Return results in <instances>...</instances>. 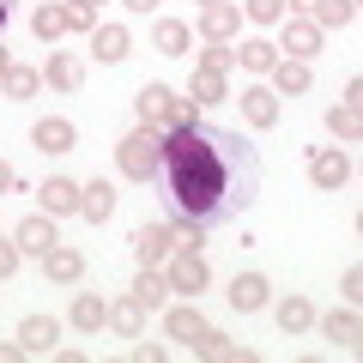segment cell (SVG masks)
Here are the masks:
<instances>
[{"label": "cell", "mask_w": 363, "mask_h": 363, "mask_svg": "<svg viewBox=\"0 0 363 363\" xmlns=\"http://www.w3.org/2000/svg\"><path fill=\"white\" fill-rule=\"evenodd\" d=\"M339 104H351V109H363V79H345V97Z\"/></svg>", "instance_id": "obj_42"}, {"label": "cell", "mask_w": 363, "mask_h": 363, "mask_svg": "<svg viewBox=\"0 0 363 363\" xmlns=\"http://www.w3.org/2000/svg\"><path fill=\"white\" fill-rule=\"evenodd\" d=\"M13 242H18V255H37V260H43L55 242H61V230H55V218H49V212H30V218H18Z\"/></svg>", "instance_id": "obj_7"}, {"label": "cell", "mask_w": 363, "mask_h": 363, "mask_svg": "<svg viewBox=\"0 0 363 363\" xmlns=\"http://www.w3.org/2000/svg\"><path fill=\"white\" fill-rule=\"evenodd\" d=\"M0 85H6V97H13V104H25V97H37V85H43V73L37 67H6V79H0Z\"/></svg>", "instance_id": "obj_32"}, {"label": "cell", "mask_w": 363, "mask_h": 363, "mask_svg": "<svg viewBox=\"0 0 363 363\" xmlns=\"http://www.w3.org/2000/svg\"><path fill=\"white\" fill-rule=\"evenodd\" d=\"M194 351H200L206 363H248V357H255V351H248L242 339H224V333H206Z\"/></svg>", "instance_id": "obj_27"}, {"label": "cell", "mask_w": 363, "mask_h": 363, "mask_svg": "<svg viewBox=\"0 0 363 363\" xmlns=\"http://www.w3.org/2000/svg\"><path fill=\"white\" fill-rule=\"evenodd\" d=\"M145 315H152V309H145V303L133 297V291H128V297H116V303H109V327H116L121 339H140V333H145Z\"/></svg>", "instance_id": "obj_22"}, {"label": "cell", "mask_w": 363, "mask_h": 363, "mask_svg": "<svg viewBox=\"0 0 363 363\" xmlns=\"http://www.w3.org/2000/svg\"><path fill=\"white\" fill-rule=\"evenodd\" d=\"M91 49H97V61H104V67H121L133 55V37L121 25H97V30H91Z\"/></svg>", "instance_id": "obj_19"}, {"label": "cell", "mask_w": 363, "mask_h": 363, "mask_svg": "<svg viewBox=\"0 0 363 363\" xmlns=\"http://www.w3.org/2000/svg\"><path fill=\"white\" fill-rule=\"evenodd\" d=\"M309 182H315V188H327V194H339V188L351 182V157L339 152V145L315 152V157H309Z\"/></svg>", "instance_id": "obj_12"}, {"label": "cell", "mask_w": 363, "mask_h": 363, "mask_svg": "<svg viewBox=\"0 0 363 363\" xmlns=\"http://www.w3.org/2000/svg\"><path fill=\"white\" fill-rule=\"evenodd\" d=\"M43 272H49L55 285H79V279H85V255L67 248V242H55L49 255H43Z\"/></svg>", "instance_id": "obj_18"}, {"label": "cell", "mask_w": 363, "mask_h": 363, "mask_svg": "<svg viewBox=\"0 0 363 363\" xmlns=\"http://www.w3.org/2000/svg\"><path fill=\"white\" fill-rule=\"evenodd\" d=\"M236 61H242V73H272V61H279V43H267V37H248L242 49H236Z\"/></svg>", "instance_id": "obj_30"}, {"label": "cell", "mask_w": 363, "mask_h": 363, "mask_svg": "<svg viewBox=\"0 0 363 363\" xmlns=\"http://www.w3.org/2000/svg\"><path fill=\"white\" fill-rule=\"evenodd\" d=\"M188 97H194V104H218V97H230V73L194 67V85H188Z\"/></svg>", "instance_id": "obj_29"}, {"label": "cell", "mask_w": 363, "mask_h": 363, "mask_svg": "<svg viewBox=\"0 0 363 363\" xmlns=\"http://www.w3.org/2000/svg\"><path fill=\"white\" fill-rule=\"evenodd\" d=\"M6 67H13V55H6V43H0V79H6Z\"/></svg>", "instance_id": "obj_46"}, {"label": "cell", "mask_w": 363, "mask_h": 363, "mask_svg": "<svg viewBox=\"0 0 363 363\" xmlns=\"http://www.w3.org/2000/svg\"><path fill=\"white\" fill-rule=\"evenodd\" d=\"M61 13H67V30H97V0H61Z\"/></svg>", "instance_id": "obj_34"}, {"label": "cell", "mask_w": 363, "mask_h": 363, "mask_svg": "<svg viewBox=\"0 0 363 363\" xmlns=\"http://www.w3.org/2000/svg\"><path fill=\"white\" fill-rule=\"evenodd\" d=\"M351 18H357V0H321V6H315V25L321 30H345Z\"/></svg>", "instance_id": "obj_33"}, {"label": "cell", "mask_w": 363, "mask_h": 363, "mask_svg": "<svg viewBox=\"0 0 363 363\" xmlns=\"http://www.w3.org/2000/svg\"><path fill=\"white\" fill-rule=\"evenodd\" d=\"M200 6H212V0H200Z\"/></svg>", "instance_id": "obj_47"}, {"label": "cell", "mask_w": 363, "mask_h": 363, "mask_svg": "<svg viewBox=\"0 0 363 363\" xmlns=\"http://www.w3.org/2000/svg\"><path fill=\"white\" fill-rule=\"evenodd\" d=\"M236 30H242V6H236V0H212V6H200V37H206V43H230Z\"/></svg>", "instance_id": "obj_9"}, {"label": "cell", "mask_w": 363, "mask_h": 363, "mask_svg": "<svg viewBox=\"0 0 363 363\" xmlns=\"http://www.w3.org/2000/svg\"><path fill=\"white\" fill-rule=\"evenodd\" d=\"M315 6H321V0H285V13H291V18H315Z\"/></svg>", "instance_id": "obj_41"}, {"label": "cell", "mask_w": 363, "mask_h": 363, "mask_svg": "<svg viewBox=\"0 0 363 363\" xmlns=\"http://www.w3.org/2000/svg\"><path fill=\"white\" fill-rule=\"evenodd\" d=\"M236 104H242V121H248L255 133L279 128V91H272V85H242V97H236Z\"/></svg>", "instance_id": "obj_6"}, {"label": "cell", "mask_w": 363, "mask_h": 363, "mask_svg": "<svg viewBox=\"0 0 363 363\" xmlns=\"http://www.w3.org/2000/svg\"><path fill=\"white\" fill-rule=\"evenodd\" d=\"M133 297H140L145 309H164V297H169L164 267H140V272H133Z\"/></svg>", "instance_id": "obj_28"}, {"label": "cell", "mask_w": 363, "mask_h": 363, "mask_svg": "<svg viewBox=\"0 0 363 363\" xmlns=\"http://www.w3.org/2000/svg\"><path fill=\"white\" fill-rule=\"evenodd\" d=\"M116 164L128 182H157V164H164V133L157 128H133L128 140L116 145Z\"/></svg>", "instance_id": "obj_2"}, {"label": "cell", "mask_w": 363, "mask_h": 363, "mask_svg": "<svg viewBox=\"0 0 363 363\" xmlns=\"http://www.w3.org/2000/svg\"><path fill=\"white\" fill-rule=\"evenodd\" d=\"M188 43H194V30L182 25V18H157L152 25V49L157 55H188Z\"/></svg>", "instance_id": "obj_24"}, {"label": "cell", "mask_w": 363, "mask_h": 363, "mask_svg": "<svg viewBox=\"0 0 363 363\" xmlns=\"http://www.w3.org/2000/svg\"><path fill=\"white\" fill-rule=\"evenodd\" d=\"M18 260H25V255H18V242H13V236H0V279H13Z\"/></svg>", "instance_id": "obj_39"}, {"label": "cell", "mask_w": 363, "mask_h": 363, "mask_svg": "<svg viewBox=\"0 0 363 363\" xmlns=\"http://www.w3.org/2000/svg\"><path fill=\"white\" fill-rule=\"evenodd\" d=\"M327 133H333L339 145H357V140H363V109L333 104V109H327Z\"/></svg>", "instance_id": "obj_26"}, {"label": "cell", "mask_w": 363, "mask_h": 363, "mask_svg": "<svg viewBox=\"0 0 363 363\" xmlns=\"http://www.w3.org/2000/svg\"><path fill=\"white\" fill-rule=\"evenodd\" d=\"M188 121H200V104H194V97H169V116H164V133H169V128H188Z\"/></svg>", "instance_id": "obj_35"}, {"label": "cell", "mask_w": 363, "mask_h": 363, "mask_svg": "<svg viewBox=\"0 0 363 363\" xmlns=\"http://www.w3.org/2000/svg\"><path fill=\"white\" fill-rule=\"evenodd\" d=\"M164 279H169V291H182V297H200V291L212 285V267H206L200 248H176V255L164 260Z\"/></svg>", "instance_id": "obj_3"}, {"label": "cell", "mask_w": 363, "mask_h": 363, "mask_svg": "<svg viewBox=\"0 0 363 363\" xmlns=\"http://www.w3.org/2000/svg\"><path fill=\"white\" fill-rule=\"evenodd\" d=\"M109 212H116V188H109L104 176H91V182H79V218H91V224H104Z\"/></svg>", "instance_id": "obj_16"}, {"label": "cell", "mask_w": 363, "mask_h": 363, "mask_svg": "<svg viewBox=\"0 0 363 363\" xmlns=\"http://www.w3.org/2000/svg\"><path fill=\"white\" fill-rule=\"evenodd\" d=\"M272 315H279V333H285V339H297V333H309V327H315V303L297 297V291L279 297V309H272Z\"/></svg>", "instance_id": "obj_21"}, {"label": "cell", "mask_w": 363, "mask_h": 363, "mask_svg": "<svg viewBox=\"0 0 363 363\" xmlns=\"http://www.w3.org/2000/svg\"><path fill=\"white\" fill-rule=\"evenodd\" d=\"M37 200H43V212H49V218H67V212H79V182L49 176V182L37 188Z\"/></svg>", "instance_id": "obj_20"}, {"label": "cell", "mask_w": 363, "mask_h": 363, "mask_svg": "<svg viewBox=\"0 0 363 363\" xmlns=\"http://www.w3.org/2000/svg\"><path fill=\"white\" fill-rule=\"evenodd\" d=\"M242 13L255 18V25H279V18H285V0H242Z\"/></svg>", "instance_id": "obj_37"}, {"label": "cell", "mask_w": 363, "mask_h": 363, "mask_svg": "<svg viewBox=\"0 0 363 363\" xmlns=\"http://www.w3.org/2000/svg\"><path fill=\"white\" fill-rule=\"evenodd\" d=\"M67 321H73L79 333H97V327H109V303L97 297V291H79L73 309H67Z\"/></svg>", "instance_id": "obj_23"}, {"label": "cell", "mask_w": 363, "mask_h": 363, "mask_svg": "<svg viewBox=\"0 0 363 363\" xmlns=\"http://www.w3.org/2000/svg\"><path fill=\"white\" fill-rule=\"evenodd\" d=\"M25 357V345H18V339H0V363H18Z\"/></svg>", "instance_id": "obj_43"}, {"label": "cell", "mask_w": 363, "mask_h": 363, "mask_svg": "<svg viewBox=\"0 0 363 363\" xmlns=\"http://www.w3.org/2000/svg\"><path fill=\"white\" fill-rule=\"evenodd\" d=\"M6 188H13V164H0V194H6Z\"/></svg>", "instance_id": "obj_45"}, {"label": "cell", "mask_w": 363, "mask_h": 363, "mask_svg": "<svg viewBox=\"0 0 363 363\" xmlns=\"http://www.w3.org/2000/svg\"><path fill=\"white\" fill-rule=\"evenodd\" d=\"M164 333L176 339V345H188V351H194L200 339L212 333V327H206V315H200V303H176V309L164 315Z\"/></svg>", "instance_id": "obj_10"}, {"label": "cell", "mask_w": 363, "mask_h": 363, "mask_svg": "<svg viewBox=\"0 0 363 363\" xmlns=\"http://www.w3.org/2000/svg\"><path fill=\"white\" fill-rule=\"evenodd\" d=\"M321 339H327L333 351H357V345H363V321H357V303H345V309L321 315Z\"/></svg>", "instance_id": "obj_8"}, {"label": "cell", "mask_w": 363, "mask_h": 363, "mask_svg": "<svg viewBox=\"0 0 363 363\" xmlns=\"http://www.w3.org/2000/svg\"><path fill=\"white\" fill-rule=\"evenodd\" d=\"M200 67H212V73H230V67H236V49H230V43H206V49H200Z\"/></svg>", "instance_id": "obj_36"}, {"label": "cell", "mask_w": 363, "mask_h": 363, "mask_svg": "<svg viewBox=\"0 0 363 363\" xmlns=\"http://www.w3.org/2000/svg\"><path fill=\"white\" fill-rule=\"evenodd\" d=\"M169 357V345H157V339H140L133 345V363H164Z\"/></svg>", "instance_id": "obj_40"}, {"label": "cell", "mask_w": 363, "mask_h": 363, "mask_svg": "<svg viewBox=\"0 0 363 363\" xmlns=\"http://www.w3.org/2000/svg\"><path fill=\"white\" fill-rule=\"evenodd\" d=\"M0 6H6V0H0Z\"/></svg>", "instance_id": "obj_48"}, {"label": "cell", "mask_w": 363, "mask_h": 363, "mask_svg": "<svg viewBox=\"0 0 363 363\" xmlns=\"http://www.w3.org/2000/svg\"><path fill=\"white\" fill-rule=\"evenodd\" d=\"M73 140H79V128L67 116H43L37 128H30V145H37L43 157H55V152H73Z\"/></svg>", "instance_id": "obj_14"}, {"label": "cell", "mask_w": 363, "mask_h": 363, "mask_svg": "<svg viewBox=\"0 0 363 363\" xmlns=\"http://www.w3.org/2000/svg\"><path fill=\"white\" fill-rule=\"evenodd\" d=\"M43 79H49L55 91H79V85H85V61H79V55H49Z\"/></svg>", "instance_id": "obj_25"}, {"label": "cell", "mask_w": 363, "mask_h": 363, "mask_svg": "<svg viewBox=\"0 0 363 363\" xmlns=\"http://www.w3.org/2000/svg\"><path fill=\"white\" fill-rule=\"evenodd\" d=\"M363 297V267H345V279H339V303H357Z\"/></svg>", "instance_id": "obj_38"}, {"label": "cell", "mask_w": 363, "mask_h": 363, "mask_svg": "<svg viewBox=\"0 0 363 363\" xmlns=\"http://www.w3.org/2000/svg\"><path fill=\"white\" fill-rule=\"evenodd\" d=\"M279 25H285V37H279V49L291 55V61H309V55H321V25H315V18H279Z\"/></svg>", "instance_id": "obj_11"}, {"label": "cell", "mask_w": 363, "mask_h": 363, "mask_svg": "<svg viewBox=\"0 0 363 363\" xmlns=\"http://www.w3.org/2000/svg\"><path fill=\"white\" fill-rule=\"evenodd\" d=\"M30 30H37V43H55L67 30V13H61V0H43L37 13H30Z\"/></svg>", "instance_id": "obj_31"}, {"label": "cell", "mask_w": 363, "mask_h": 363, "mask_svg": "<svg viewBox=\"0 0 363 363\" xmlns=\"http://www.w3.org/2000/svg\"><path fill=\"white\" fill-rule=\"evenodd\" d=\"M224 303H230L236 315H255V309H267V303H272L267 272H236V279H230V291H224Z\"/></svg>", "instance_id": "obj_5"}, {"label": "cell", "mask_w": 363, "mask_h": 363, "mask_svg": "<svg viewBox=\"0 0 363 363\" xmlns=\"http://www.w3.org/2000/svg\"><path fill=\"white\" fill-rule=\"evenodd\" d=\"M169 97H176V91H169V85H157V79H152V85H140V91H133V109H140V128H157V133H164Z\"/></svg>", "instance_id": "obj_15"}, {"label": "cell", "mask_w": 363, "mask_h": 363, "mask_svg": "<svg viewBox=\"0 0 363 363\" xmlns=\"http://www.w3.org/2000/svg\"><path fill=\"white\" fill-rule=\"evenodd\" d=\"M55 339H61V321H55V315H25V321H18V345H25V357H49Z\"/></svg>", "instance_id": "obj_13"}, {"label": "cell", "mask_w": 363, "mask_h": 363, "mask_svg": "<svg viewBox=\"0 0 363 363\" xmlns=\"http://www.w3.org/2000/svg\"><path fill=\"white\" fill-rule=\"evenodd\" d=\"M128 242H133V260H140V267H164V260L176 255V224H169V218L140 224V230H133Z\"/></svg>", "instance_id": "obj_4"}, {"label": "cell", "mask_w": 363, "mask_h": 363, "mask_svg": "<svg viewBox=\"0 0 363 363\" xmlns=\"http://www.w3.org/2000/svg\"><path fill=\"white\" fill-rule=\"evenodd\" d=\"M309 85H315L309 61H291V55H279V61H272V91H279V97H303Z\"/></svg>", "instance_id": "obj_17"}, {"label": "cell", "mask_w": 363, "mask_h": 363, "mask_svg": "<svg viewBox=\"0 0 363 363\" xmlns=\"http://www.w3.org/2000/svg\"><path fill=\"white\" fill-rule=\"evenodd\" d=\"M121 6H128V13H152L157 0H121Z\"/></svg>", "instance_id": "obj_44"}, {"label": "cell", "mask_w": 363, "mask_h": 363, "mask_svg": "<svg viewBox=\"0 0 363 363\" xmlns=\"http://www.w3.org/2000/svg\"><path fill=\"white\" fill-rule=\"evenodd\" d=\"M260 194V152L236 128L218 121H188L164 133V164H157V200L169 224H200L218 230L236 224Z\"/></svg>", "instance_id": "obj_1"}]
</instances>
